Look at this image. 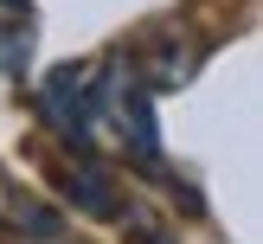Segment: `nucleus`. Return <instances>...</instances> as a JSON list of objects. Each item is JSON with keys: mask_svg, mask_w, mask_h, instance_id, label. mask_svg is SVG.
<instances>
[{"mask_svg": "<svg viewBox=\"0 0 263 244\" xmlns=\"http://www.w3.org/2000/svg\"><path fill=\"white\" fill-rule=\"evenodd\" d=\"M45 116L58 122L64 141H77V148H90L97 141V71L90 64H58V71L45 77Z\"/></svg>", "mask_w": 263, "mask_h": 244, "instance_id": "1", "label": "nucleus"}, {"mask_svg": "<svg viewBox=\"0 0 263 244\" xmlns=\"http://www.w3.org/2000/svg\"><path fill=\"white\" fill-rule=\"evenodd\" d=\"M71 193H77V205H84L90 218H116V212H122V199H116V180L103 174L97 161H77V167H71Z\"/></svg>", "mask_w": 263, "mask_h": 244, "instance_id": "2", "label": "nucleus"}, {"mask_svg": "<svg viewBox=\"0 0 263 244\" xmlns=\"http://www.w3.org/2000/svg\"><path fill=\"white\" fill-rule=\"evenodd\" d=\"M0 32H7V0H0Z\"/></svg>", "mask_w": 263, "mask_h": 244, "instance_id": "3", "label": "nucleus"}]
</instances>
